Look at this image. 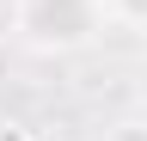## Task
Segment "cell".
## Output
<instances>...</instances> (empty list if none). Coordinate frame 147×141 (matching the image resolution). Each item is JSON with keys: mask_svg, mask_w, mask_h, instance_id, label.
<instances>
[{"mask_svg": "<svg viewBox=\"0 0 147 141\" xmlns=\"http://www.w3.org/2000/svg\"><path fill=\"white\" fill-rule=\"evenodd\" d=\"M104 25V0H18V37L31 49H86Z\"/></svg>", "mask_w": 147, "mask_h": 141, "instance_id": "obj_1", "label": "cell"}, {"mask_svg": "<svg viewBox=\"0 0 147 141\" xmlns=\"http://www.w3.org/2000/svg\"><path fill=\"white\" fill-rule=\"evenodd\" d=\"M0 141H25V129L18 123H0Z\"/></svg>", "mask_w": 147, "mask_h": 141, "instance_id": "obj_4", "label": "cell"}, {"mask_svg": "<svg viewBox=\"0 0 147 141\" xmlns=\"http://www.w3.org/2000/svg\"><path fill=\"white\" fill-rule=\"evenodd\" d=\"M104 12H110L117 31H141L147 37V0H104Z\"/></svg>", "mask_w": 147, "mask_h": 141, "instance_id": "obj_2", "label": "cell"}, {"mask_svg": "<svg viewBox=\"0 0 147 141\" xmlns=\"http://www.w3.org/2000/svg\"><path fill=\"white\" fill-rule=\"evenodd\" d=\"M110 141H147V123H117Z\"/></svg>", "mask_w": 147, "mask_h": 141, "instance_id": "obj_3", "label": "cell"}]
</instances>
